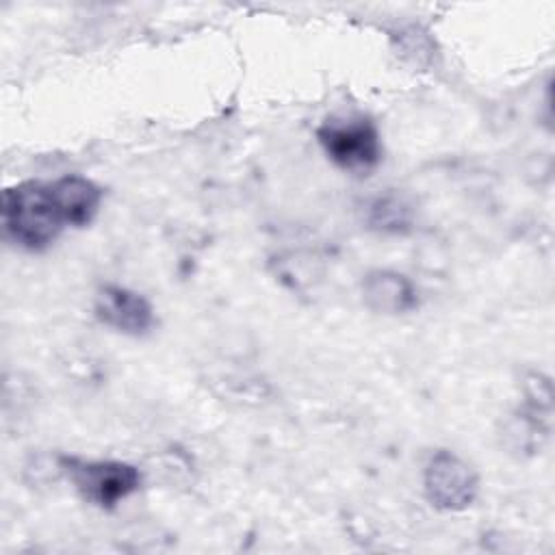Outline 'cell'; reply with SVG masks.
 <instances>
[{
    "label": "cell",
    "mask_w": 555,
    "mask_h": 555,
    "mask_svg": "<svg viewBox=\"0 0 555 555\" xmlns=\"http://www.w3.org/2000/svg\"><path fill=\"white\" fill-rule=\"evenodd\" d=\"M2 225L4 234L24 249L48 247L65 228L52 182L26 180L9 186L2 195Z\"/></svg>",
    "instance_id": "1"
},
{
    "label": "cell",
    "mask_w": 555,
    "mask_h": 555,
    "mask_svg": "<svg viewBox=\"0 0 555 555\" xmlns=\"http://www.w3.org/2000/svg\"><path fill=\"white\" fill-rule=\"evenodd\" d=\"M59 468L67 475V479L87 503H93L102 509H113L141 486L139 468L128 462L61 455Z\"/></svg>",
    "instance_id": "2"
},
{
    "label": "cell",
    "mask_w": 555,
    "mask_h": 555,
    "mask_svg": "<svg viewBox=\"0 0 555 555\" xmlns=\"http://www.w3.org/2000/svg\"><path fill=\"white\" fill-rule=\"evenodd\" d=\"M327 158L351 173L371 171L382 158L377 126L369 117H330L317 128Z\"/></svg>",
    "instance_id": "3"
},
{
    "label": "cell",
    "mask_w": 555,
    "mask_h": 555,
    "mask_svg": "<svg viewBox=\"0 0 555 555\" xmlns=\"http://www.w3.org/2000/svg\"><path fill=\"white\" fill-rule=\"evenodd\" d=\"M423 483L427 501L442 512L466 509L468 505H473L479 488L475 470L453 451L444 449L436 451L429 457Z\"/></svg>",
    "instance_id": "4"
},
{
    "label": "cell",
    "mask_w": 555,
    "mask_h": 555,
    "mask_svg": "<svg viewBox=\"0 0 555 555\" xmlns=\"http://www.w3.org/2000/svg\"><path fill=\"white\" fill-rule=\"evenodd\" d=\"M93 310L106 327L128 336H143L156 323L152 304L141 293L117 284H104L98 288Z\"/></svg>",
    "instance_id": "5"
},
{
    "label": "cell",
    "mask_w": 555,
    "mask_h": 555,
    "mask_svg": "<svg viewBox=\"0 0 555 555\" xmlns=\"http://www.w3.org/2000/svg\"><path fill=\"white\" fill-rule=\"evenodd\" d=\"M364 304L379 314H405L418 306L414 282L390 269L369 271L362 280Z\"/></svg>",
    "instance_id": "6"
},
{
    "label": "cell",
    "mask_w": 555,
    "mask_h": 555,
    "mask_svg": "<svg viewBox=\"0 0 555 555\" xmlns=\"http://www.w3.org/2000/svg\"><path fill=\"white\" fill-rule=\"evenodd\" d=\"M52 191L65 225L82 228L91 223L102 204V189L85 176H63L52 182Z\"/></svg>",
    "instance_id": "7"
},
{
    "label": "cell",
    "mask_w": 555,
    "mask_h": 555,
    "mask_svg": "<svg viewBox=\"0 0 555 555\" xmlns=\"http://www.w3.org/2000/svg\"><path fill=\"white\" fill-rule=\"evenodd\" d=\"M369 225L382 232H401L410 225V208L395 195L377 197L369 206Z\"/></svg>",
    "instance_id": "8"
}]
</instances>
